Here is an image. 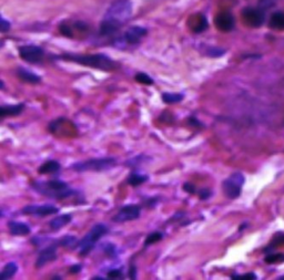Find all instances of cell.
<instances>
[{
	"instance_id": "6da1fadb",
	"label": "cell",
	"mask_w": 284,
	"mask_h": 280,
	"mask_svg": "<svg viewBox=\"0 0 284 280\" xmlns=\"http://www.w3.org/2000/svg\"><path fill=\"white\" fill-rule=\"evenodd\" d=\"M61 60L74 62L84 67L103 70V71H112L117 68V63L104 53L96 55H78V53H62L56 57Z\"/></svg>"
},
{
	"instance_id": "7a4b0ae2",
	"label": "cell",
	"mask_w": 284,
	"mask_h": 280,
	"mask_svg": "<svg viewBox=\"0 0 284 280\" xmlns=\"http://www.w3.org/2000/svg\"><path fill=\"white\" fill-rule=\"evenodd\" d=\"M31 187H33L35 192L41 194V195L59 199V201L72 197L78 194L77 191L69 187L66 182H62L60 180H50L47 182L37 181L31 184Z\"/></svg>"
},
{
	"instance_id": "3957f363",
	"label": "cell",
	"mask_w": 284,
	"mask_h": 280,
	"mask_svg": "<svg viewBox=\"0 0 284 280\" xmlns=\"http://www.w3.org/2000/svg\"><path fill=\"white\" fill-rule=\"evenodd\" d=\"M132 16V3L130 0H116L105 14V20L121 27L129 21Z\"/></svg>"
},
{
	"instance_id": "277c9868",
	"label": "cell",
	"mask_w": 284,
	"mask_h": 280,
	"mask_svg": "<svg viewBox=\"0 0 284 280\" xmlns=\"http://www.w3.org/2000/svg\"><path fill=\"white\" fill-rule=\"evenodd\" d=\"M109 228L104 224H96L92 228H91L83 238L78 241L77 247L80 248L79 255L80 256H87L90 254L91 250L94 248L97 241L100 240L105 235L108 234Z\"/></svg>"
},
{
	"instance_id": "5b68a950",
	"label": "cell",
	"mask_w": 284,
	"mask_h": 280,
	"mask_svg": "<svg viewBox=\"0 0 284 280\" xmlns=\"http://www.w3.org/2000/svg\"><path fill=\"white\" fill-rule=\"evenodd\" d=\"M117 164L115 158H103V159H91L83 162H77L71 165V169L76 172H103L114 168Z\"/></svg>"
},
{
	"instance_id": "8992f818",
	"label": "cell",
	"mask_w": 284,
	"mask_h": 280,
	"mask_svg": "<svg viewBox=\"0 0 284 280\" xmlns=\"http://www.w3.org/2000/svg\"><path fill=\"white\" fill-rule=\"evenodd\" d=\"M48 130L53 135L63 138H72L76 137L78 131L74 123L66 117H58L53 120L48 125Z\"/></svg>"
},
{
	"instance_id": "52a82bcc",
	"label": "cell",
	"mask_w": 284,
	"mask_h": 280,
	"mask_svg": "<svg viewBox=\"0 0 284 280\" xmlns=\"http://www.w3.org/2000/svg\"><path fill=\"white\" fill-rule=\"evenodd\" d=\"M244 184V176L240 172L230 175L227 180L222 182V190L224 195L230 199L238 198L242 193V186Z\"/></svg>"
},
{
	"instance_id": "ba28073f",
	"label": "cell",
	"mask_w": 284,
	"mask_h": 280,
	"mask_svg": "<svg viewBox=\"0 0 284 280\" xmlns=\"http://www.w3.org/2000/svg\"><path fill=\"white\" fill-rule=\"evenodd\" d=\"M243 23L251 28H259L265 21V10L254 7H245L241 13Z\"/></svg>"
},
{
	"instance_id": "9c48e42d",
	"label": "cell",
	"mask_w": 284,
	"mask_h": 280,
	"mask_svg": "<svg viewBox=\"0 0 284 280\" xmlns=\"http://www.w3.org/2000/svg\"><path fill=\"white\" fill-rule=\"evenodd\" d=\"M89 31L90 26L83 23V21H73V23L62 21V23L59 24V32L62 36L69 38V39H73L77 35L87 34Z\"/></svg>"
},
{
	"instance_id": "30bf717a",
	"label": "cell",
	"mask_w": 284,
	"mask_h": 280,
	"mask_svg": "<svg viewBox=\"0 0 284 280\" xmlns=\"http://www.w3.org/2000/svg\"><path fill=\"white\" fill-rule=\"evenodd\" d=\"M19 56L25 62L28 63H39L44 59L45 52L40 47L35 45L21 46L18 49Z\"/></svg>"
},
{
	"instance_id": "8fae6325",
	"label": "cell",
	"mask_w": 284,
	"mask_h": 280,
	"mask_svg": "<svg viewBox=\"0 0 284 280\" xmlns=\"http://www.w3.org/2000/svg\"><path fill=\"white\" fill-rule=\"evenodd\" d=\"M140 213L141 209L138 205H126L112 217V222L126 223L130 222V220H136L140 217Z\"/></svg>"
},
{
	"instance_id": "7c38bea8",
	"label": "cell",
	"mask_w": 284,
	"mask_h": 280,
	"mask_svg": "<svg viewBox=\"0 0 284 280\" xmlns=\"http://www.w3.org/2000/svg\"><path fill=\"white\" fill-rule=\"evenodd\" d=\"M216 28L221 32H231L235 27L234 16L230 12H220L214 17Z\"/></svg>"
},
{
	"instance_id": "4fadbf2b",
	"label": "cell",
	"mask_w": 284,
	"mask_h": 280,
	"mask_svg": "<svg viewBox=\"0 0 284 280\" xmlns=\"http://www.w3.org/2000/svg\"><path fill=\"white\" fill-rule=\"evenodd\" d=\"M186 26L192 34L199 35L208 29L209 23L205 14L197 13L190 16L186 21Z\"/></svg>"
},
{
	"instance_id": "5bb4252c",
	"label": "cell",
	"mask_w": 284,
	"mask_h": 280,
	"mask_svg": "<svg viewBox=\"0 0 284 280\" xmlns=\"http://www.w3.org/2000/svg\"><path fill=\"white\" fill-rule=\"evenodd\" d=\"M59 212V208L50 205V204H44V205H28L23 208V213L31 216L45 217L49 215H55Z\"/></svg>"
},
{
	"instance_id": "9a60e30c",
	"label": "cell",
	"mask_w": 284,
	"mask_h": 280,
	"mask_svg": "<svg viewBox=\"0 0 284 280\" xmlns=\"http://www.w3.org/2000/svg\"><path fill=\"white\" fill-rule=\"evenodd\" d=\"M59 244L55 243V244H51L49 246L45 247L44 249H42L39 252V256L37 258L35 266L37 268H41L48 263L51 262V261H55L57 259V246Z\"/></svg>"
},
{
	"instance_id": "2e32d148",
	"label": "cell",
	"mask_w": 284,
	"mask_h": 280,
	"mask_svg": "<svg viewBox=\"0 0 284 280\" xmlns=\"http://www.w3.org/2000/svg\"><path fill=\"white\" fill-rule=\"evenodd\" d=\"M147 34L148 30L144 28V27L133 26L126 31L125 36H123V40H125L128 45H138L139 42L142 40V38L147 36Z\"/></svg>"
},
{
	"instance_id": "e0dca14e",
	"label": "cell",
	"mask_w": 284,
	"mask_h": 280,
	"mask_svg": "<svg viewBox=\"0 0 284 280\" xmlns=\"http://www.w3.org/2000/svg\"><path fill=\"white\" fill-rule=\"evenodd\" d=\"M17 77L25 83H30V84H38L41 82V78L38 74L35 72L30 71L29 69L26 68H18L17 69Z\"/></svg>"
},
{
	"instance_id": "ac0fdd59",
	"label": "cell",
	"mask_w": 284,
	"mask_h": 280,
	"mask_svg": "<svg viewBox=\"0 0 284 280\" xmlns=\"http://www.w3.org/2000/svg\"><path fill=\"white\" fill-rule=\"evenodd\" d=\"M26 105L24 103L19 104H10V105H3L0 107V117L6 116H17L23 113Z\"/></svg>"
},
{
	"instance_id": "d6986e66",
	"label": "cell",
	"mask_w": 284,
	"mask_h": 280,
	"mask_svg": "<svg viewBox=\"0 0 284 280\" xmlns=\"http://www.w3.org/2000/svg\"><path fill=\"white\" fill-rule=\"evenodd\" d=\"M8 227L10 234L13 236H27L31 233L30 227L25 223L20 222H9Z\"/></svg>"
},
{
	"instance_id": "ffe728a7",
	"label": "cell",
	"mask_w": 284,
	"mask_h": 280,
	"mask_svg": "<svg viewBox=\"0 0 284 280\" xmlns=\"http://www.w3.org/2000/svg\"><path fill=\"white\" fill-rule=\"evenodd\" d=\"M61 169V165L59 162L55 160L47 161L42 165H40V168L38 169V173L40 175H50V174H57L59 171Z\"/></svg>"
},
{
	"instance_id": "44dd1931",
	"label": "cell",
	"mask_w": 284,
	"mask_h": 280,
	"mask_svg": "<svg viewBox=\"0 0 284 280\" xmlns=\"http://www.w3.org/2000/svg\"><path fill=\"white\" fill-rule=\"evenodd\" d=\"M72 220V215L71 214H63L59 215V216L55 217L50 220L49 226L52 230H59L62 227H65Z\"/></svg>"
},
{
	"instance_id": "7402d4cb",
	"label": "cell",
	"mask_w": 284,
	"mask_h": 280,
	"mask_svg": "<svg viewBox=\"0 0 284 280\" xmlns=\"http://www.w3.org/2000/svg\"><path fill=\"white\" fill-rule=\"evenodd\" d=\"M269 27L273 30L284 31V13L283 12L273 13L269 21Z\"/></svg>"
},
{
	"instance_id": "603a6c76",
	"label": "cell",
	"mask_w": 284,
	"mask_h": 280,
	"mask_svg": "<svg viewBox=\"0 0 284 280\" xmlns=\"http://www.w3.org/2000/svg\"><path fill=\"white\" fill-rule=\"evenodd\" d=\"M18 271V266L16 265L15 262H9L6 266L4 267L3 271L0 272V279L6 280L13 278L16 273Z\"/></svg>"
},
{
	"instance_id": "cb8c5ba5",
	"label": "cell",
	"mask_w": 284,
	"mask_h": 280,
	"mask_svg": "<svg viewBox=\"0 0 284 280\" xmlns=\"http://www.w3.org/2000/svg\"><path fill=\"white\" fill-rule=\"evenodd\" d=\"M149 180L148 175H142V174H138V173H131L130 176L128 177V184L137 187L139 185L143 184Z\"/></svg>"
},
{
	"instance_id": "d4e9b609",
	"label": "cell",
	"mask_w": 284,
	"mask_h": 280,
	"mask_svg": "<svg viewBox=\"0 0 284 280\" xmlns=\"http://www.w3.org/2000/svg\"><path fill=\"white\" fill-rule=\"evenodd\" d=\"M183 99H184V95L182 93H169V92L162 93V100L164 103H167V104L179 103V102H181Z\"/></svg>"
},
{
	"instance_id": "484cf974",
	"label": "cell",
	"mask_w": 284,
	"mask_h": 280,
	"mask_svg": "<svg viewBox=\"0 0 284 280\" xmlns=\"http://www.w3.org/2000/svg\"><path fill=\"white\" fill-rule=\"evenodd\" d=\"M58 244L59 246H62V247H74L78 245V239H77V237L67 235V236H63L62 238L58 241Z\"/></svg>"
},
{
	"instance_id": "4316f807",
	"label": "cell",
	"mask_w": 284,
	"mask_h": 280,
	"mask_svg": "<svg viewBox=\"0 0 284 280\" xmlns=\"http://www.w3.org/2000/svg\"><path fill=\"white\" fill-rule=\"evenodd\" d=\"M162 238H163V234L161 231H154V233L148 235L146 240H144V246L147 247L150 245H153L155 243H158V241L162 240Z\"/></svg>"
},
{
	"instance_id": "83f0119b",
	"label": "cell",
	"mask_w": 284,
	"mask_h": 280,
	"mask_svg": "<svg viewBox=\"0 0 284 280\" xmlns=\"http://www.w3.org/2000/svg\"><path fill=\"white\" fill-rule=\"evenodd\" d=\"M135 79H136V81L138 83H141V84H144V85H153L154 84L153 79L151 77H149V75L147 73H144V72L137 73Z\"/></svg>"
},
{
	"instance_id": "f1b7e54d",
	"label": "cell",
	"mask_w": 284,
	"mask_h": 280,
	"mask_svg": "<svg viewBox=\"0 0 284 280\" xmlns=\"http://www.w3.org/2000/svg\"><path fill=\"white\" fill-rule=\"evenodd\" d=\"M282 246H284V234L283 233H277L274 237H273V239L271 240L270 248L274 249V248H277V247H282Z\"/></svg>"
},
{
	"instance_id": "f546056e",
	"label": "cell",
	"mask_w": 284,
	"mask_h": 280,
	"mask_svg": "<svg viewBox=\"0 0 284 280\" xmlns=\"http://www.w3.org/2000/svg\"><path fill=\"white\" fill-rule=\"evenodd\" d=\"M264 261L266 263H278V262H283L284 261V255L282 254H270L265 257Z\"/></svg>"
},
{
	"instance_id": "4dcf8cb0",
	"label": "cell",
	"mask_w": 284,
	"mask_h": 280,
	"mask_svg": "<svg viewBox=\"0 0 284 280\" xmlns=\"http://www.w3.org/2000/svg\"><path fill=\"white\" fill-rule=\"evenodd\" d=\"M208 56L209 57H212V58H219V57H222L224 53H226V50L221 49V48H218V47H212L210 49L208 50Z\"/></svg>"
},
{
	"instance_id": "1f68e13d",
	"label": "cell",
	"mask_w": 284,
	"mask_h": 280,
	"mask_svg": "<svg viewBox=\"0 0 284 280\" xmlns=\"http://www.w3.org/2000/svg\"><path fill=\"white\" fill-rule=\"evenodd\" d=\"M231 279L233 280H254L256 279L255 273H244V274H233L231 277Z\"/></svg>"
},
{
	"instance_id": "d6a6232c",
	"label": "cell",
	"mask_w": 284,
	"mask_h": 280,
	"mask_svg": "<svg viewBox=\"0 0 284 280\" xmlns=\"http://www.w3.org/2000/svg\"><path fill=\"white\" fill-rule=\"evenodd\" d=\"M198 195H199L201 201H207L208 198L211 197L212 192L211 190H209V188H202V190L198 192Z\"/></svg>"
},
{
	"instance_id": "836d02e7",
	"label": "cell",
	"mask_w": 284,
	"mask_h": 280,
	"mask_svg": "<svg viewBox=\"0 0 284 280\" xmlns=\"http://www.w3.org/2000/svg\"><path fill=\"white\" fill-rule=\"evenodd\" d=\"M275 5V0H260L259 7L263 10L269 9Z\"/></svg>"
},
{
	"instance_id": "e575fe53",
	"label": "cell",
	"mask_w": 284,
	"mask_h": 280,
	"mask_svg": "<svg viewBox=\"0 0 284 280\" xmlns=\"http://www.w3.org/2000/svg\"><path fill=\"white\" fill-rule=\"evenodd\" d=\"M10 28H12V25H10L9 21L2 17V19H0V31H2L3 34H5V32L9 31Z\"/></svg>"
},
{
	"instance_id": "d590c367",
	"label": "cell",
	"mask_w": 284,
	"mask_h": 280,
	"mask_svg": "<svg viewBox=\"0 0 284 280\" xmlns=\"http://www.w3.org/2000/svg\"><path fill=\"white\" fill-rule=\"evenodd\" d=\"M105 252L107 256L109 257H115L117 256V251H116V246L112 244H107L105 246Z\"/></svg>"
},
{
	"instance_id": "8d00e7d4",
	"label": "cell",
	"mask_w": 284,
	"mask_h": 280,
	"mask_svg": "<svg viewBox=\"0 0 284 280\" xmlns=\"http://www.w3.org/2000/svg\"><path fill=\"white\" fill-rule=\"evenodd\" d=\"M183 191L186 192V193L191 194V195H195V194H198L196 185L191 184V183H189V182L184 183V184H183Z\"/></svg>"
},
{
	"instance_id": "74e56055",
	"label": "cell",
	"mask_w": 284,
	"mask_h": 280,
	"mask_svg": "<svg viewBox=\"0 0 284 280\" xmlns=\"http://www.w3.org/2000/svg\"><path fill=\"white\" fill-rule=\"evenodd\" d=\"M122 277V271L121 269H111L108 272V278L109 279H118Z\"/></svg>"
},
{
	"instance_id": "f35d334b",
	"label": "cell",
	"mask_w": 284,
	"mask_h": 280,
	"mask_svg": "<svg viewBox=\"0 0 284 280\" xmlns=\"http://www.w3.org/2000/svg\"><path fill=\"white\" fill-rule=\"evenodd\" d=\"M187 122H189V124H190L191 126H194V127H200V128H202L203 126H205V125H203L202 123H201L199 120H198L197 117H195V116H190L189 120H187Z\"/></svg>"
},
{
	"instance_id": "ab89813d",
	"label": "cell",
	"mask_w": 284,
	"mask_h": 280,
	"mask_svg": "<svg viewBox=\"0 0 284 280\" xmlns=\"http://www.w3.org/2000/svg\"><path fill=\"white\" fill-rule=\"evenodd\" d=\"M81 269H82V266L81 265H73L70 267V269H69V272H71V273H78L81 271Z\"/></svg>"
},
{
	"instance_id": "60d3db41",
	"label": "cell",
	"mask_w": 284,
	"mask_h": 280,
	"mask_svg": "<svg viewBox=\"0 0 284 280\" xmlns=\"http://www.w3.org/2000/svg\"><path fill=\"white\" fill-rule=\"evenodd\" d=\"M129 277L131 279H136L137 278V269L136 266H131L129 269Z\"/></svg>"
},
{
	"instance_id": "b9f144b4",
	"label": "cell",
	"mask_w": 284,
	"mask_h": 280,
	"mask_svg": "<svg viewBox=\"0 0 284 280\" xmlns=\"http://www.w3.org/2000/svg\"><path fill=\"white\" fill-rule=\"evenodd\" d=\"M52 279H61V278L59 277V276H53V277H52Z\"/></svg>"
}]
</instances>
